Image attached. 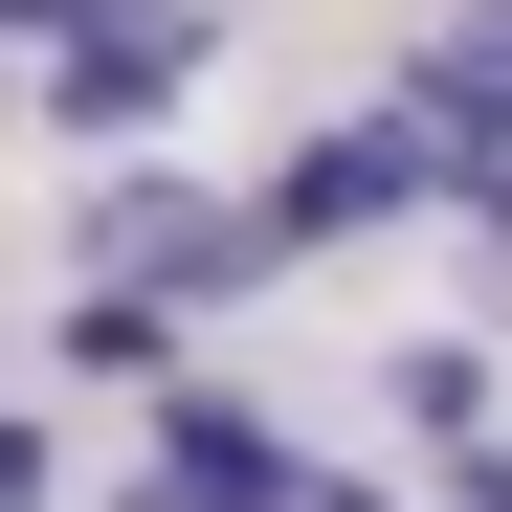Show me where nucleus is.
I'll return each instance as SVG.
<instances>
[{
	"label": "nucleus",
	"instance_id": "5",
	"mask_svg": "<svg viewBox=\"0 0 512 512\" xmlns=\"http://www.w3.org/2000/svg\"><path fill=\"white\" fill-rule=\"evenodd\" d=\"M45 379H112V401H179V312H156V290H67V312H45Z\"/></svg>",
	"mask_w": 512,
	"mask_h": 512
},
{
	"label": "nucleus",
	"instance_id": "8",
	"mask_svg": "<svg viewBox=\"0 0 512 512\" xmlns=\"http://www.w3.org/2000/svg\"><path fill=\"white\" fill-rule=\"evenodd\" d=\"M446 512H512V446H468V468H446Z\"/></svg>",
	"mask_w": 512,
	"mask_h": 512
},
{
	"label": "nucleus",
	"instance_id": "6",
	"mask_svg": "<svg viewBox=\"0 0 512 512\" xmlns=\"http://www.w3.org/2000/svg\"><path fill=\"white\" fill-rule=\"evenodd\" d=\"M401 90H423V112H490V134H512V0H423Z\"/></svg>",
	"mask_w": 512,
	"mask_h": 512
},
{
	"label": "nucleus",
	"instance_id": "1",
	"mask_svg": "<svg viewBox=\"0 0 512 512\" xmlns=\"http://www.w3.org/2000/svg\"><path fill=\"white\" fill-rule=\"evenodd\" d=\"M67 245H90V290H156V312H223V290H268V223H245L223 179H156V156H112V179L67 201Z\"/></svg>",
	"mask_w": 512,
	"mask_h": 512
},
{
	"label": "nucleus",
	"instance_id": "4",
	"mask_svg": "<svg viewBox=\"0 0 512 512\" xmlns=\"http://www.w3.org/2000/svg\"><path fill=\"white\" fill-rule=\"evenodd\" d=\"M379 401H401V446H423V468L512 446V357H490V334H401V357H379Z\"/></svg>",
	"mask_w": 512,
	"mask_h": 512
},
{
	"label": "nucleus",
	"instance_id": "10",
	"mask_svg": "<svg viewBox=\"0 0 512 512\" xmlns=\"http://www.w3.org/2000/svg\"><path fill=\"white\" fill-rule=\"evenodd\" d=\"M290 512H379V490H357V468H290Z\"/></svg>",
	"mask_w": 512,
	"mask_h": 512
},
{
	"label": "nucleus",
	"instance_id": "2",
	"mask_svg": "<svg viewBox=\"0 0 512 512\" xmlns=\"http://www.w3.org/2000/svg\"><path fill=\"white\" fill-rule=\"evenodd\" d=\"M201 67H223V23H201V0H90V23L45 45V134H67V156H134L156 112L201 90Z\"/></svg>",
	"mask_w": 512,
	"mask_h": 512
},
{
	"label": "nucleus",
	"instance_id": "9",
	"mask_svg": "<svg viewBox=\"0 0 512 512\" xmlns=\"http://www.w3.org/2000/svg\"><path fill=\"white\" fill-rule=\"evenodd\" d=\"M0 512H45V446H23V423H0Z\"/></svg>",
	"mask_w": 512,
	"mask_h": 512
},
{
	"label": "nucleus",
	"instance_id": "3",
	"mask_svg": "<svg viewBox=\"0 0 512 512\" xmlns=\"http://www.w3.org/2000/svg\"><path fill=\"white\" fill-rule=\"evenodd\" d=\"M290 468H312L290 423H245V401H201V379H179V401H156V446L112 468V512H290Z\"/></svg>",
	"mask_w": 512,
	"mask_h": 512
},
{
	"label": "nucleus",
	"instance_id": "11",
	"mask_svg": "<svg viewBox=\"0 0 512 512\" xmlns=\"http://www.w3.org/2000/svg\"><path fill=\"white\" fill-rule=\"evenodd\" d=\"M468 223H490V245H512V156H490V179H468Z\"/></svg>",
	"mask_w": 512,
	"mask_h": 512
},
{
	"label": "nucleus",
	"instance_id": "7",
	"mask_svg": "<svg viewBox=\"0 0 512 512\" xmlns=\"http://www.w3.org/2000/svg\"><path fill=\"white\" fill-rule=\"evenodd\" d=\"M67 23H90V0H0V45H23V67H45V45H67Z\"/></svg>",
	"mask_w": 512,
	"mask_h": 512
}]
</instances>
